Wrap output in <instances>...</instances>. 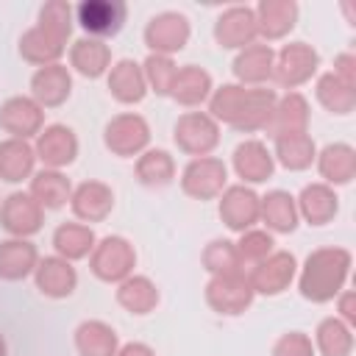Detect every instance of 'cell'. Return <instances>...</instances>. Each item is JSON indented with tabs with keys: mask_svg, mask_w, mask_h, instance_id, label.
Wrapping results in <instances>:
<instances>
[{
	"mask_svg": "<svg viewBox=\"0 0 356 356\" xmlns=\"http://www.w3.org/2000/svg\"><path fill=\"white\" fill-rule=\"evenodd\" d=\"M314 97H317V103H320L328 114H337V117H348V114L356 108V86L339 81L331 70L323 72V75H317Z\"/></svg>",
	"mask_w": 356,
	"mask_h": 356,
	"instance_id": "f35d334b",
	"label": "cell"
},
{
	"mask_svg": "<svg viewBox=\"0 0 356 356\" xmlns=\"http://www.w3.org/2000/svg\"><path fill=\"white\" fill-rule=\"evenodd\" d=\"M228 186V167L217 156L189 159L181 170V192L192 200H217Z\"/></svg>",
	"mask_w": 356,
	"mask_h": 356,
	"instance_id": "52a82bcc",
	"label": "cell"
},
{
	"mask_svg": "<svg viewBox=\"0 0 356 356\" xmlns=\"http://www.w3.org/2000/svg\"><path fill=\"white\" fill-rule=\"evenodd\" d=\"M42 225H44V209L33 200L31 192L17 189L0 200V228L8 236L31 239L33 234L42 231Z\"/></svg>",
	"mask_w": 356,
	"mask_h": 356,
	"instance_id": "8fae6325",
	"label": "cell"
},
{
	"mask_svg": "<svg viewBox=\"0 0 356 356\" xmlns=\"http://www.w3.org/2000/svg\"><path fill=\"white\" fill-rule=\"evenodd\" d=\"M203 298L214 314L239 317L253 306L256 292L250 289L248 275L242 270V273H228V275H209V281L203 286Z\"/></svg>",
	"mask_w": 356,
	"mask_h": 356,
	"instance_id": "277c9868",
	"label": "cell"
},
{
	"mask_svg": "<svg viewBox=\"0 0 356 356\" xmlns=\"http://www.w3.org/2000/svg\"><path fill=\"white\" fill-rule=\"evenodd\" d=\"M72 95V72L67 64H47V67H36V72L31 75V97L42 106V108H58L70 100Z\"/></svg>",
	"mask_w": 356,
	"mask_h": 356,
	"instance_id": "e0dca14e",
	"label": "cell"
},
{
	"mask_svg": "<svg viewBox=\"0 0 356 356\" xmlns=\"http://www.w3.org/2000/svg\"><path fill=\"white\" fill-rule=\"evenodd\" d=\"M175 159L170 150H161V147H147L145 153L136 156L134 161V175L142 186L147 189H164L175 181Z\"/></svg>",
	"mask_w": 356,
	"mask_h": 356,
	"instance_id": "e575fe53",
	"label": "cell"
},
{
	"mask_svg": "<svg viewBox=\"0 0 356 356\" xmlns=\"http://www.w3.org/2000/svg\"><path fill=\"white\" fill-rule=\"evenodd\" d=\"M108 95L122 106H136L147 95V81L142 72V64L134 58H117L111 61V70L106 72Z\"/></svg>",
	"mask_w": 356,
	"mask_h": 356,
	"instance_id": "603a6c76",
	"label": "cell"
},
{
	"mask_svg": "<svg viewBox=\"0 0 356 356\" xmlns=\"http://www.w3.org/2000/svg\"><path fill=\"white\" fill-rule=\"evenodd\" d=\"M103 145L117 159H134L147 150L150 145V125L136 111L114 114L103 128Z\"/></svg>",
	"mask_w": 356,
	"mask_h": 356,
	"instance_id": "5b68a950",
	"label": "cell"
},
{
	"mask_svg": "<svg viewBox=\"0 0 356 356\" xmlns=\"http://www.w3.org/2000/svg\"><path fill=\"white\" fill-rule=\"evenodd\" d=\"M78 136L70 125L64 122H53L44 125L42 134L33 142V153L36 161H42L44 170H64L78 159Z\"/></svg>",
	"mask_w": 356,
	"mask_h": 356,
	"instance_id": "5bb4252c",
	"label": "cell"
},
{
	"mask_svg": "<svg viewBox=\"0 0 356 356\" xmlns=\"http://www.w3.org/2000/svg\"><path fill=\"white\" fill-rule=\"evenodd\" d=\"M0 128L11 139H36L44 128V108L31 95H14L0 103Z\"/></svg>",
	"mask_w": 356,
	"mask_h": 356,
	"instance_id": "4fadbf2b",
	"label": "cell"
},
{
	"mask_svg": "<svg viewBox=\"0 0 356 356\" xmlns=\"http://www.w3.org/2000/svg\"><path fill=\"white\" fill-rule=\"evenodd\" d=\"M253 11H256L259 39H264V44L289 36V31L295 28L298 14H300L295 0H261Z\"/></svg>",
	"mask_w": 356,
	"mask_h": 356,
	"instance_id": "d4e9b609",
	"label": "cell"
},
{
	"mask_svg": "<svg viewBox=\"0 0 356 356\" xmlns=\"http://www.w3.org/2000/svg\"><path fill=\"white\" fill-rule=\"evenodd\" d=\"M270 356H317V350H314V342H312L309 334H303V331H284L273 342Z\"/></svg>",
	"mask_w": 356,
	"mask_h": 356,
	"instance_id": "bcb514c9",
	"label": "cell"
},
{
	"mask_svg": "<svg viewBox=\"0 0 356 356\" xmlns=\"http://www.w3.org/2000/svg\"><path fill=\"white\" fill-rule=\"evenodd\" d=\"M28 192L33 195V200L44 209V211H56L64 209L70 203L72 195V184L61 170H36L28 181Z\"/></svg>",
	"mask_w": 356,
	"mask_h": 356,
	"instance_id": "d590c367",
	"label": "cell"
},
{
	"mask_svg": "<svg viewBox=\"0 0 356 356\" xmlns=\"http://www.w3.org/2000/svg\"><path fill=\"white\" fill-rule=\"evenodd\" d=\"M317 172L328 186H348L356 178V150L348 142H328L317 150Z\"/></svg>",
	"mask_w": 356,
	"mask_h": 356,
	"instance_id": "484cf974",
	"label": "cell"
},
{
	"mask_svg": "<svg viewBox=\"0 0 356 356\" xmlns=\"http://www.w3.org/2000/svg\"><path fill=\"white\" fill-rule=\"evenodd\" d=\"M353 256L348 248L328 245L317 248L306 256L303 267H298V292L309 303H328L334 300L350 275Z\"/></svg>",
	"mask_w": 356,
	"mask_h": 356,
	"instance_id": "6da1fadb",
	"label": "cell"
},
{
	"mask_svg": "<svg viewBox=\"0 0 356 356\" xmlns=\"http://www.w3.org/2000/svg\"><path fill=\"white\" fill-rule=\"evenodd\" d=\"M231 167H234L236 178L245 186H250V184H264V181L273 178L275 159H273V150L261 139H245L234 147Z\"/></svg>",
	"mask_w": 356,
	"mask_h": 356,
	"instance_id": "2e32d148",
	"label": "cell"
},
{
	"mask_svg": "<svg viewBox=\"0 0 356 356\" xmlns=\"http://www.w3.org/2000/svg\"><path fill=\"white\" fill-rule=\"evenodd\" d=\"M200 264L209 275H228V273H242V259L236 253V245L231 239H211L203 253H200Z\"/></svg>",
	"mask_w": 356,
	"mask_h": 356,
	"instance_id": "60d3db41",
	"label": "cell"
},
{
	"mask_svg": "<svg viewBox=\"0 0 356 356\" xmlns=\"http://www.w3.org/2000/svg\"><path fill=\"white\" fill-rule=\"evenodd\" d=\"M245 275L256 295L275 298V295H284L298 278V259L292 250H273L267 259L248 267Z\"/></svg>",
	"mask_w": 356,
	"mask_h": 356,
	"instance_id": "ba28073f",
	"label": "cell"
},
{
	"mask_svg": "<svg viewBox=\"0 0 356 356\" xmlns=\"http://www.w3.org/2000/svg\"><path fill=\"white\" fill-rule=\"evenodd\" d=\"M50 242H53L56 256H61L67 261H81V259H89V253L97 242V234L92 231V225L72 220V222H58Z\"/></svg>",
	"mask_w": 356,
	"mask_h": 356,
	"instance_id": "8d00e7d4",
	"label": "cell"
},
{
	"mask_svg": "<svg viewBox=\"0 0 356 356\" xmlns=\"http://www.w3.org/2000/svg\"><path fill=\"white\" fill-rule=\"evenodd\" d=\"M72 342L78 356H117L120 337L106 320H83L72 331Z\"/></svg>",
	"mask_w": 356,
	"mask_h": 356,
	"instance_id": "1f68e13d",
	"label": "cell"
},
{
	"mask_svg": "<svg viewBox=\"0 0 356 356\" xmlns=\"http://www.w3.org/2000/svg\"><path fill=\"white\" fill-rule=\"evenodd\" d=\"M259 222H264V231L270 234H292L300 222L295 195L286 189H270L259 200Z\"/></svg>",
	"mask_w": 356,
	"mask_h": 356,
	"instance_id": "4316f807",
	"label": "cell"
},
{
	"mask_svg": "<svg viewBox=\"0 0 356 356\" xmlns=\"http://www.w3.org/2000/svg\"><path fill=\"white\" fill-rule=\"evenodd\" d=\"M273 159L275 164H281L289 172H300L309 170L317 159V145L312 139V134H286L273 139Z\"/></svg>",
	"mask_w": 356,
	"mask_h": 356,
	"instance_id": "74e56055",
	"label": "cell"
},
{
	"mask_svg": "<svg viewBox=\"0 0 356 356\" xmlns=\"http://www.w3.org/2000/svg\"><path fill=\"white\" fill-rule=\"evenodd\" d=\"M189 33H192V25L186 19V14L181 11H159L147 19L145 25V44L150 53L156 56H175L186 47L189 42Z\"/></svg>",
	"mask_w": 356,
	"mask_h": 356,
	"instance_id": "9c48e42d",
	"label": "cell"
},
{
	"mask_svg": "<svg viewBox=\"0 0 356 356\" xmlns=\"http://www.w3.org/2000/svg\"><path fill=\"white\" fill-rule=\"evenodd\" d=\"M36 25L67 42L70 33H72V25H75V8H72L67 0H47V3L39 8Z\"/></svg>",
	"mask_w": 356,
	"mask_h": 356,
	"instance_id": "b9f144b4",
	"label": "cell"
},
{
	"mask_svg": "<svg viewBox=\"0 0 356 356\" xmlns=\"http://www.w3.org/2000/svg\"><path fill=\"white\" fill-rule=\"evenodd\" d=\"M259 39L256 11L250 6H228L214 19V42L222 50H242Z\"/></svg>",
	"mask_w": 356,
	"mask_h": 356,
	"instance_id": "9a60e30c",
	"label": "cell"
},
{
	"mask_svg": "<svg viewBox=\"0 0 356 356\" xmlns=\"http://www.w3.org/2000/svg\"><path fill=\"white\" fill-rule=\"evenodd\" d=\"M128 6L122 0H81L75 6V22L81 25L83 36L92 39H111L125 25Z\"/></svg>",
	"mask_w": 356,
	"mask_h": 356,
	"instance_id": "30bf717a",
	"label": "cell"
},
{
	"mask_svg": "<svg viewBox=\"0 0 356 356\" xmlns=\"http://www.w3.org/2000/svg\"><path fill=\"white\" fill-rule=\"evenodd\" d=\"M211 89H214V81L211 75L197 67V64H184L178 67L175 78H172V86H170V97L184 106V108H197L203 103H209L211 97Z\"/></svg>",
	"mask_w": 356,
	"mask_h": 356,
	"instance_id": "83f0119b",
	"label": "cell"
},
{
	"mask_svg": "<svg viewBox=\"0 0 356 356\" xmlns=\"http://www.w3.org/2000/svg\"><path fill=\"white\" fill-rule=\"evenodd\" d=\"M0 356H8V345H6V337L0 334Z\"/></svg>",
	"mask_w": 356,
	"mask_h": 356,
	"instance_id": "f907efd6",
	"label": "cell"
},
{
	"mask_svg": "<svg viewBox=\"0 0 356 356\" xmlns=\"http://www.w3.org/2000/svg\"><path fill=\"white\" fill-rule=\"evenodd\" d=\"M259 200H261V195H256L253 186L231 184L217 197V214H220V220H222V225L228 231L242 234L248 228H256V222H259Z\"/></svg>",
	"mask_w": 356,
	"mask_h": 356,
	"instance_id": "7c38bea8",
	"label": "cell"
},
{
	"mask_svg": "<svg viewBox=\"0 0 356 356\" xmlns=\"http://www.w3.org/2000/svg\"><path fill=\"white\" fill-rule=\"evenodd\" d=\"M275 100H278V92L275 89H267V86H245V95H242V103H239V111H236L231 128L239 131V134L264 131L267 122H270V117H273Z\"/></svg>",
	"mask_w": 356,
	"mask_h": 356,
	"instance_id": "7402d4cb",
	"label": "cell"
},
{
	"mask_svg": "<svg viewBox=\"0 0 356 356\" xmlns=\"http://www.w3.org/2000/svg\"><path fill=\"white\" fill-rule=\"evenodd\" d=\"M70 209L78 222H103L114 211V189L103 181H83L72 186Z\"/></svg>",
	"mask_w": 356,
	"mask_h": 356,
	"instance_id": "d6986e66",
	"label": "cell"
},
{
	"mask_svg": "<svg viewBox=\"0 0 356 356\" xmlns=\"http://www.w3.org/2000/svg\"><path fill=\"white\" fill-rule=\"evenodd\" d=\"M142 72H145V81H147V92H156L159 97H170V86H172V78L178 72V64L170 56L150 53L142 61Z\"/></svg>",
	"mask_w": 356,
	"mask_h": 356,
	"instance_id": "f6af8a7d",
	"label": "cell"
},
{
	"mask_svg": "<svg viewBox=\"0 0 356 356\" xmlns=\"http://www.w3.org/2000/svg\"><path fill=\"white\" fill-rule=\"evenodd\" d=\"M334 300H337V312H339L337 317L353 328L356 325V292L353 289H342Z\"/></svg>",
	"mask_w": 356,
	"mask_h": 356,
	"instance_id": "c3c4849f",
	"label": "cell"
},
{
	"mask_svg": "<svg viewBox=\"0 0 356 356\" xmlns=\"http://www.w3.org/2000/svg\"><path fill=\"white\" fill-rule=\"evenodd\" d=\"M67 53V42L53 36L50 31L31 25L22 36H19V56L33 64V67H47V64H58L61 56Z\"/></svg>",
	"mask_w": 356,
	"mask_h": 356,
	"instance_id": "836d02e7",
	"label": "cell"
},
{
	"mask_svg": "<svg viewBox=\"0 0 356 356\" xmlns=\"http://www.w3.org/2000/svg\"><path fill=\"white\" fill-rule=\"evenodd\" d=\"M273 61H275V50L264 42H253L236 50L231 61V72L239 86H264L267 81H273Z\"/></svg>",
	"mask_w": 356,
	"mask_h": 356,
	"instance_id": "44dd1931",
	"label": "cell"
},
{
	"mask_svg": "<svg viewBox=\"0 0 356 356\" xmlns=\"http://www.w3.org/2000/svg\"><path fill=\"white\" fill-rule=\"evenodd\" d=\"M242 95H245V86H239V83H222V86H214L211 89L209 114L214 117L217 125H228L231 128V122H234V117L239 111Z\"/></svg>",
	"mask_w": 356,
	"mask_h": 356,
	"instance_id": "7bdbcfd3",
	"label": "cell"
},
{
	"mask_svg": "<svg viewBox=\"0 0 356 356\" xmlns=\"http://www.w3.org/2000/svg\"><path fill=\"white\" fill-rule=\"evenodd\" d=\"M39 250L31 239L8 236L0 242V281H25L39 264Z\"/></svg>",
	"mask_w": 356,
	"mask_h": 356,
	"instance_id": "f546056e",
	"label": "cell"
},
{
	"mask_svg": "<svg viewBox=\"0 0 356 356\" xmlns=\"http://www.w3.org/2000/svg\"><path fill=\"white\" fill-rule=\"evenodd\" d=\"M320 70V53L306 42H286L281 50H275L273 61V83L298 92V86L309 83Z\"/></svg>",
	"mask_w": 356,
	"mask_h": 356,
	"instance_id": "3957f363",
	"label": "cell"
},
{
	"mask_svg": "<svg viewBox=\"0 0 356 356\" xmlns=\"http://www.w3.org/2000/svg\"><path fill=\"white\" fill-rule=\"evenodd\" d=\"M309 122H312L309 100L300 92H284L275 100V108H273V117H270L264 134L270 139H278L286 134H306Z\"/></svg>",
	"mask_w": 356,
	"mask_h": 356,
	"instance_id": "ac0fdd59",
	"label": "cell"
},
{
	"mask_svg": "<svg viewBox=\"0 0 356 356\" xmlns=\"http://www.w3.org/2000/svg\"><path fill=\"white\" fill-rule=\"evenodd\" d=\"M33 284L44 298L64 300L78 289V270L61 256H44L33 270Z\"/></svg>",
	"mask_w": 356,
	"mask_h": 356,
	"instance_id": "ffe728a7",
	"label": "cell"
},
{
	"mask_svg": "<svg viewBox=\"0 0 356 356\" xmlns=\"http://www.w3.org/2000/svg\"><path fill=\"white\" fill-rule=\"evenodd\" d=\"M295 203H298V217L314 228L328 225L339 214V195L334 186H328L323 181L306 184L300 189V195L295 197Z\"/></svg>",
	"mask_w": 356,
	"mask_h": 356,
	"instance_id": "cb8c5ba5",
	"label": "cell"
},
{
	"mask_svg": "<svg viewBox=\"0 0 356 356\" xmlns=\"http://www.w3.org/2000/svg\"><path fill=\"white\" fill-rule=\"evenodd\" d=\"M339 81H345V83H350V86H356V56L350 53V50H345V53H339L337 58H334V70H331Z\"/></svg>",
	"mask_w": 356,
	"mask_h": 356,
	"instance_id": "7dc6e473",
	"label": "cell"
},
{
	"mask_svg": "<svg viewBox=\"0 0 356 356\" xmlns=\"http://www.w3.org/2000/svg\"><path fill=\"white\" fill-rule=\"evenodd\" d=\"M70 67L83 78H103L111 70V47L103 39L81 36L70 44Z\"/></svg>",
	"mask_w": 356,
	"mask_h": 356,
	"instance_id": "4dcf8cb0",
	"label": "cell"
},
{
	"mask_svg": "<svg viewBox=\"0 0 356 356\" xmlns=\"http://www.w3.org/2000/svg\"><path fill=\"white\" fill-rule=\"evenodd\" d=\"M117 356H156V350L145 342H122Z\"/></svg>",
	"mask_w": 356,
	"mask_h": 356,
	"instance_id": "681fc988",
	"label": "cell"
},
{
	"mask_svg": "<svg viewBox=\"0 0 356 356\" xmlns=\"http://www.w3.org/2000/svg\"><path fill=\"white\" fill-rule=\"evenodd\" d=\"M36 172V153L33 145L25 139H3L0 142V181L6 184H22L31 181Z\"/></svg>",
	"mask_w": 356,
	"mask_h": 356,
	"instance_id": "d6a6232c",
	"label": "cell"
},
{
	"mask_svg": "<svg viewBox=\"0 0 356 356\" xmlns=\"http://www.w3.org/2000/svg\"><path fill=\"white\" fill-rule=\"evenodd\" d=\"M234 245H236V253L242 259V267H253V264H259L261 259H267L275 250V239L264 228H248V231H242Z\"/></svg>",
	"mask_w": 356,
	"mask_h": 356,
	"instance_id": "ee69618b",
	"label": "cell"
},
{
	"mask_svg": "<svg viewBox=\"0 0 356 356\" xmlns=\"http://www.w3.org/2000/svg\"><path fill=\"white\" fill-rule=\"evenodd\" d=\"M114 298H117V303H120L128 314H134V317H145V314L156 312L159 303H161V292H159L156 281L147 278V275H136V273L117 284Z\"/></svg>",
	"mask_w": 356,
	"mask_h": 356,
	"instance_id": "f1b7e54d",
	"label": "cell"
},
{
	"mask_svg": "<svg viewBox=\"0 0 356 356\" xmlns=\"http://www.w3.org/2000/svg\"><path fill=\"white\" fill-rule=\"evenodd\" d=\"M314 350L320 356H350L353 353V328L337 314L323 317L314 328Z\"/></svg>",
	"mask_w": 356,
	"mask_h": 356,
	"instance_id": "ab89813d",
	"label": "cell"
},
{
	"mask_svg": "<svg viewBox=\"0 0 356 356\" xmlns=\"http://www.w3.org/2000/svg\"><path fill=\"white\" fill-rule=\"evenodd\" d=\"M172 142L192 159L211 156L220 145V125L209 111H184L172 125Z\"/></svg>",
	"mask_w": 356,
	"mask_h": 356,
	"instance_id": "8992f818",
	"label": "cell"
},
{
	"mask_svg": "<svg viewBox=\"0 0 356 356\" xmlns=\"http://www.w3.org/2000/svg\"><path fill=\"white\" fill-rule=\"evenodd\" d=\"M134 267H136V248L120 234L100 236L89 253V270L103 284L117 286L120 281L134 275Z\"/></svg>",
	"mask_w": 356,
	"mask_h": 356,
	"instance_id": "7a4b0ae2",
	"label": "cell"
}]
</instances>
